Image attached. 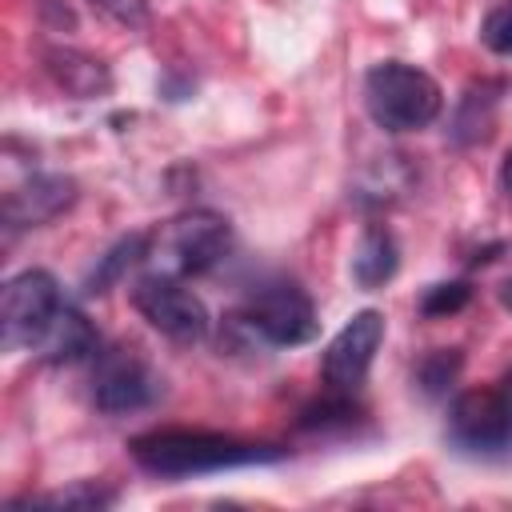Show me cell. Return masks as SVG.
I'll list each match as a JSON object with an SVG mask.
<instances>
[{
  "label": "cell",
  "mask_w": 512,
  "mask_h": 512,
  "mask_svg": "<svg viewBox=\"0 0 512 512\" xmlns=\"http://www.w3.org/2000/svg\"><path fill=\"white\" fill-rule=\"evenodd\" d=\"M132 460L152 476H204L224 468H252V464H280L288 448L264 444V440H236L224 432H188V428H164L144 432L128 444Z\"/></svg>",
  "instance_id": "6da1fadb"
},
{
  "label": "cell",
  "mask_w": 512,
  "mask_h": 512,
  "mask_svg": "<svg viewBox=\"0 0 512 512\" xmlns=\"http://www.w3.org/2000/svg\"><path fill=\"white\" fill-rule=\"evenodd\" d=\"M440 84L404 60H380L364 76V108L384 132H420L440 116Z\"/></svg>",
  "instance_id": "7a4b0ae2"
},
{
  "label": "cell",
  "mask_w": 512,
  "mask_h": 512,
  "mask_svg": "<svg viewBox=\"0 0 512 512\" xmlns=\"http://www.w3.org/2000/svg\"><path fill=\"white\" fill-rule=\"evenodd\" d=\"M236 320L252 336H260L264 344H276V348L308 344L320 332L312 296L296 280H284V276H272V280L256 284L248 292V300H244V308H240Z\"/></svg>",
  "instance_id": "3957f363"
},
{
  "label": "cell",
  "mask_w": 512,
  "mask_h": 512,
  "mask_svg": "<svg viewBox=\"0 0 512 512\" xmlns=\"http://www.w3.org/2000/svg\"><path fill=\"white\" fill-rule=\"evenodd\" d=\"M64 308L60 284L44 268H24L4 284L0 296V340L8 352L16 348H40L44 332L52 328L56 312Z\"/></svg>",
  "instance_id": "277c9868"
},
{
  "label": "cell",
  "mask_w": 512,
  "mask_h": 512,
  "mask_svg": "<svg viewBox=\"0 0 512 512\" xmlns=\"http://www.w3.org/2000/svg\"><path fill=\"white\" fill-rule=\"evenodd\" d=\"M132 308L176 344H200L212 328L204 300L168 272H144L132 284Z\"/></svg>",
  "instance_id": "5b68a950"
},
{
  "label": "cell",
  "mask_w": 512,
  "mask_h": 512,
  "mask_svg": "<svg viewBox=\"0 0 512 512\" xmlns=\"http://www.w3.org/2000/svg\"><path fill=\"white\" fill-rule=\"evenodd\" d=\"M448 440L460 452L492 456L512 448V392L468 388L448 404Z\"/></svg>",
  "instance_id": "8992f818"
},
{
  "label": "cell",
  "mask_w": 512,
  "mask_h": 512,
  "mask_svg": "<svg viewBox=\"0 0 512 512\" xmlns=\"http://www.w3.org/2000/svg\"><path fill=\"white\" fill-rule=\"evenodd\" d=\"M164 248H168V260H172L176 272L204 276V272H212L216 264L228 260V252H232V224H228V216H220L212 208L184 212V216H176L168 224Z\"/></svg>",
  "instance_id": "52a82bcc"
},
{
  "label": "cell",
  "mask_w": 512,
  "mask_h": 512,
  "mask_svg": "<svg viewBox=\"0 0 512 512\" xmlns=\"http://www.w3.org/2000/svg\"><path fill=\"white\" fill-rule=\"evenodd\" d=\"M384 344V316L376 308L356 312L324 348V384L332 392H356Z\"/></svg>",
  "instance_id": "ba28073f"
},
{
  "label": "cell",
  "mask_w": 512,
  "mask_h": 512,
  "mask_svg": "<svg viewBox=\"0 0 512 512\" xmlns=\"http://www.w3.org/2000/svg\"><path fill=\"white\" fill-rule=\"evenodd\" d=\"M164 392V380L136 356V352H112L100 360L92 380V404L108 416H128L140 408H152Z\"/></svg>",
  "instance_id": "9c48e42d"
},
{
  "label": "cell",
  "mask_w": 512,
  "mask_h": 512,
  "mask_svg": "<svg viewBox=\"0 0 512 512\" xmlns=\"http://www.w3.org/2000/svg\"><path fill=\"white\" fill-rule=\"evenodd\" d=\"M76 204V180L64 172H36L4 196V236H20L28 228H44Z\"/></svg>",
  "instance_id": "30bf717a"
},
{
  "label": "cell",
  "mask_w": 512,
  "mask_h": 512,
  "mask_svg": "<svg viewBox=\"0 0 512 512\" xmlns=\"http://www.w3.org/2000/svg\"><path fill=\"white\" fill-rule=\"evenodd\" d=\"M44 68L76 100H92V96H104L112 88L108 64L96 60V56H88V52H76V48H48L44 52Z\"/></svg>",
  "instance_id": "8fae6325"
},
{
  "label": "cell",
  "mask_w": 512,
  "mask_h": 512,
  "mask_svg": "<svg viewBox=\"0 0 512 512\" xmlns=\"http://www.w3.org/2000/svg\"><path fill=\"white\" fill-rule=\"evenodd\" d=\"M96 344H100V336H96L92 320L76 304H64L56 312L52 328L40 340V356L48 364H80V360H88L96 352Z\"/></svg>",
  "instance_id": "7c38bea8"
},
{
  "label": "cell",
  "mask_w": 512,
  "mask_h": 512,
  "mask_svg": "<svg viewBox=\"0 0 512 512\" xmlns=\"http://www.w3.org/2000/svg\"><path fill=\"white\" fill-rule=\"evenodd\" d=\"M400 268V248H396V236L384 228V224H368L352 248V280L360 288H380L396 276Z\"/></svg>",
  "instance_id": "4fadbf2b"
},
{
  "label": "cell",
  "mask_w": 512,
  "mask_h": 512,
  "mask_svg": "<svg viewBox=\"0 0 512 512\" xmlns=\"http://www.w3.org/2000/svg\"><path fill=\"white\" fill-rule=\"evenodd\" d=\"M148 248H152V236L148 232H128V236H120L104 256H96V264L88 268V276H84V296H104L108 288H116L144 256H148Z\"/></svg>",
  "instance_id": "5bb4252c"
},
{
  "label": "cell",
  "mask_w": 512,
  "mask_h": 512,
  "mask_svg": "<svg viewBox=\"0 0 512 512\" xmlns=\"http://www.w3.org/2000/svg\"><path fill=\"white\" fill-rule=\"evenodd\" d=\"M496 92L500 84H472L456 108L452 120V140L456 144H476L492 132V112H496Z\"/></svg>",
  "instance_id": "9a60e30c"
},
{
  "label": "cell",
  "mask_w": 512,
  "mask_h": 512,
  "mask_svg": "<svg viewBox=\"0 0 512 512\" xmlns=\"http://www.w3.org/2000/svg\"><path fill=\"white\" fill-rule=\"evenodd\" d=\"M20 504H40V508H64V512H100L108 504H116V492L100 480H72L68 488L44 492L36 500H20Z\"/></svg>",
  "instance_id": "2e32d148"
},
{
  "label": "cell",
  "mask_w": 512,
  "mask_h": 512,
  "mask_svg": "<svg viewBox=\"0 0 512 512\" xmlns=\"http://www.w3.org/2000/svg\"><path fill=\"white\" fill-rule=\"evenodd\" d=\"M460 368H464V352H460V348H432V352H424L420 364H416V384H420L424 396L440 400V396L456 384Z\"/></svg>",
  "instance_id": "e0dca14e"
},
{
  "label": "cell",
  "mask_w": 512,
  "mask_h": 512,
  "mask_svg": "<svg viewBox=\"0 0 512 512\" xmlns=\"http://www.w3.org/2000/svg\"><path fill=\"white\" fill-rule=\"evenodd\" d=\"M468 300H472V284H468V280H440V284L424 288L420 312H424L428 320H444V316L460 312Z\"/></svg>",
  "instance_id": "ac0fdd59"
},
{
  "label": "cell",
  "mask_w": 512,
  "mask_h": 512,
  "mask_svg": "<svg viewBox=\"0 0 512 512\" xmlns=\"http://www.w3.org/2000/svg\"><path fill=\"white\" fill-rule=\"evenodd\" d=\"M480 40H484L488 52H496V56H512V0L496 4V8L484 16V24H480Z\"/></svg>",
  "instance_id": "d6986e66"
},
{
  "label": "cell",
  "mask_w": 512,
  "mask_h": 512,
  "mask_svg": "<svg viewBox=\"0 0 512 512\" xmlns=\"http://www.w3.org/2000/svg\"><path fill=\"white\" fill-rule=\"evenodd\" d=\"M96 8H104L108 16H116L120 24H144V8L140 0H92Z\"/></svg>",
  "instance_id": "ffe728a7"
},
{
  "label": "cell",
  "mask_w": 512,
  "mask_h": 512,
  "mask_svg": "<svg viewBox=\"0 0 512 512\" xmlns=\"http://www.w3.org/2000/svg\"><path fill=\"white\" fill-rule=\"evenodd\" d=\"M500 180H504V192L512 196V152L504 156V164H500Z\"/></svg>",
  "instance_id": "44dd1931"
},
{
  "label": "cell",
  "mask_w": 512,
  "mask_h": 512,
  "mask_svg": "<svg viewBox=\"0 0 512 512\" xmlns=\"http://www.w3.org/2000/svg\"><path fill=\"white\" fill-rule=\"evenodd\" d=\"M500 304H504V308H508V312H512V280H508V284H504V288H500Z\"/></svg>",
  "instance_id": "7402d4cb"
},
{
  "label": "cell",
  "mask_w": 512,
  "mask_h": 512,
  "mask_svg": "<svg viewBox=\"0 0 512 512\" xmlns=\"http://www.w3.org/2000/svg\"><path fill=\"white\" fill-rule=\"evenodd\" d=\"M500 388H508V392H512V372H508V376L500 380Z\"/></svg>",
  "instance_id": "603a6c76"
}]
</instances>
